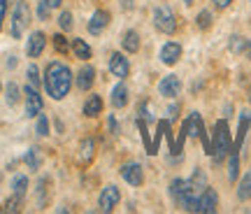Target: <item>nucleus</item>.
<instances>
[{"instance_id":"f03ea898","label":"nucleus","mask_w":251,"mask_h":214,"mask_svg":"<svg viewBox=\"0 0 251 214\" xmlns=\"http://www.w3.org/2000/svg\"><path fill=\"white\" fill-rule=\"evenodd\" d=\"M230 154V133L226 121H216L214 128V142H212V156L216 160H224Z\"/></svg>"},{"instance_id":"6e6552de","label":"nucleus","mask_w":251,"mask_h":214,"mask_svg":"<svg viewBox=\"0 0 251 214\" xmlns=\"http://www.w3.org/2000/svg\"><path fill=\"white\" fill-rule=\"evenodd\" d=\"M42 112V98H40V93L33 84H28L26 86V114L28 116H37Z\"/></svg>"},{"instance_id":"7ed1b4c3","label":"nucleus","mask_w":251,"mask_h":214,"mask_svg":"<svg viewBox=\"0 0 251 214\" xmlns=\"http://www.w3.org/2000/svg\"><path fill=\"white\" fill-rule=\"evenodd\" d=\"M153 26L156 30H161L165 35H172L177 30V19H175V12H172L168 5H158L153 9Z\"/></svg>"},{"instance_id":"473e14b6","label":"nucleus","mask_w":251,"mask_h":214,"mask_svg":"<svg viewBox=\"0 0 251 214\" xmlns=\"http://www.w3.org/2000/svg\"><path fill=\"white\" fill-rule=\"evenodd\" d=\"M51 40H54V47L58 49V52H68V42H65V37L63 35H54Z\"/></svg>"},{"instance_id":"412c9836","label":"nucleus","mask_w":251,"mask_h":214,"mask_svg":"<svg viewBox=\"0 0 251 214\" xmlns=\"http://www.w3.org/2000/svg\"><path fill=\"white\" fill-rule=\"evenodd\" d=\"M237 198H240V200H251V170L242 177V182H240Z\"/></svg>"},{"instance_id":"c756f323","label":"nucleus","mask_w":251,"mask_h":214,"mask_svg":"<svg viewBox=\"0 0 251 214\" xmlns=\"http://www.w3.org/2000/svg\"><path fill=\"white\" fill-rule=\"evenodd\" d=\"M28 81L33 84V86H40V70H37V65L33 63V65H28Z\"/></svg>"},{"instance_id":"0eeeda50","label":"nucleus","mask_w":251,"mask_h":214,"mask_svg":"<svg viewBox=\"0 0 251 214\" xmlns=\"http://www.w3.org/2000/svg\"><path fill=\"white\" fill-rule=\"evenodd\" d=\"M109 72L114 75V77H119V80H124V77H128V72H130V65H128V58H126L124 54H112L109 56Z\"/></svg>"},{"instance_id":"1a4fd4ad","label":"nucleus","mask_w":251,"mask_h":214,"mask_svg":"<svg viewBox=\"0 0 251 214\" xmlns=\"http://www.w3.org/2000/svg\"><path fill=\"white\" fill-rule=\"evenodd\" d=\"M158 91H161V96L165 98H175V96H179L181 91V81L177 75H168V77H163L161 84H158Z\"/></svg>"},{"instance_id":"f704fd0d","label":"nucleus","mask_w":251,"mask_h":214,"mask_svg":"<svg viewBox=\"0 0 251 214\" xmlns=\"http://www.w3.org/2000/svg\"><path fill=\"white\" fill-rule=\"evenodd\" d=\"M5 12H7V0H0V28H2V19H5Z\"/></svg>"},{"instance_id":"58836bf2","label":"nucleus","mask_w":251,"mask_h":214,"mask_svg":"<svg viewBox=\"0 0 251 214\" xmlns=\"http://www.w3.org/2000/svg\"><path fill=\"white\" fill-rule=\"evenodd\" d=\"M109 128H112L114 133H117V131H119V128H117V121H114V116H109Z\"/></svg>"},{"instance_id":"2eb2a0df","label":"nucleus","mask_w":251,"mask_h":214,"mask_svg":"<svg viewBox=\"0 0 251 214\" xmlns=\"http://www.w3.org/2000/svg\"><path fill=\"white\" fill-rule=\"evenodd\" d=\"M93 77H96V70H93L91 65H84L79 70V75H77V86H79L81 91H89L91 86H93Z\"/></svg>"},{"instance_id":"f257e3e1","label":"nucleus","mask_w":251,"mask_h":214,"mask_svg":"<svg viewBox=\"0 0 251 214\" xmlns=\"http://www.w3.org/2000/svg\"><path fill=\"white\" fill-rule=\"evenodd\" d=\"M72 86V72L61 61H54L47 65L45 72V89L54 100H63Z\"/></svg>"},{"instance_id":"39448f33","label":"nucleus","mask_w":251,"mask_h":214,"mask_svg":"<svg viewBox=\"0 0 251 214\" xmlns=\"http://www.w3.org/2000/svg\"><path fill=\"white\" fill-rule=\"evenodd\" d=\"M121 177H124L130 187H140L144 182V170L140 163H126L124 168H121Z\"/></svg>"},{"instance_id":"dca6fc26","label":"nucleus","mask_w":251,"mask_h":214,"mask_svg":"<svg viewBox=\"0 0 251 214\" xmlns=\"http://www.w3.org/2000/svg\"><path fill=\"white\" fill-rule=\"evenodd\" d=\"M121 47H124L126 54H135L140 49V35L135 30H126L124 37H121Z\"/></svg>"},{"instance_id":"9d476101","label":"nucleus","mask_w":251,"mask_h":214,"mask_svg":"<svg viewBox=\"0 0 251 214\" xmlns=\"http://www.w3.org/2000/svg\"><path fill=\"white\" fill-rule=\"evenodd\" d=\"M45 45H47V37L42 30H35L33 35L28 37V45H26V54L30 58H37L40 54L45 52Z\"/></svg>"},{"instance_id":"5701e85b","label":"nucleus","mask_w":251,"mask_h":214,"mask_svg":"<svg viewBox=\"0 0 251 214\" xmlns=\"http://www.w3.org/2000/svg\"><path fill=\"white\" fill-rule=\"evenodd\" d=\"M26 188H28V177H24V175H17V177L12 179V191H14V196H17V198H24V196H26Z\"/></svg>"},{"instance_id":"4c0bfd02","label":"nucleus","mask_w":251,"mask_h":214,"mask_svg":"<svg viewBox=\"0 0 251 214\" xmlns=\"http://www.w3.org/2000/svg\"><path fill=\"white\" fill-rule=\"evenodd\" d=\"M121 7H124L126 12H130V9H133V0H121Z\"/></svg>"},{"instance_id":"7c9ffc66","label":"nucleus","mask_w":251,"mask_h":214,"mask_svg":"<svg viewBox=\"0 0 251 214\" xmlns=\"http://www.w3.org/2000/svg\"><path fill=\"white\" fill-rule=\"evenodd\" d=\"M37 135H49V119L45 114H37Z\"/></svg>"},{"instance_id":"f8f14e48","label":"nucleus","mask_w":251,"mask_h":214,"mask_svg":"<svg viewBox=\"0 0 251 214\" xmlns=\"http://www.w3.org/2000/svg\"><path fill=\"white\" fill-rule=\"evenodd\" d=\"M216 207H219V193H216L214 188L207 187L202 191V196H200V212L212 214V212H216Z\"/></svg>"},{"instance_id":"bb28decb","label":"nucleus","mask_w":251,"mask_h":214,"mask_svg":"<svg viewBox=\"0 0 251 214\" xmlns=\"http://www.w3.org/2000/svg\"><path fill=\"white\" fill-rule=\"evenodd\" d=\"M247 128H249V116L244 114L242 119H240V133H237V140H235V149L240 152V147H242V140L244 135H247Z\"/></svg>"},{"instance_id":"4468645a","label":"nucleus","mask_w":251,"mask_h":214,"mask_svg":"<svg viewBox=\"0 0 251 214\" xmlns=\"http://www.w3.org/2000/svg\"><path fill=\"white\" fill-rule=\"evenodd\" d=\"M179 58H181V45H177V42H168V45H163L161 61L165 63V65H175Z\"/></svg>"},{"instance_id":"f3484780","label":"nucleus","mask_w":251,"mask_h":214,"mask_svg":"<svg viewBox=\"0 0 251 214\" xmlns=\"http://www.w3.org/2000/svg\"><path fill=\"white\" fill-rule=\"evenodd\" d=\"M126 103H128V86H126V81H119L117 86L112 89V105L126 107Z\"/></svg>"},{"instance_id":"20e7f679","label":"nucleus","mask_w":251,"mask_h":214,"mask_svg":"<svg viewBox=\"0 0 251 214\" xmlns=\"http://www.w3.org/2000/svg\"><path fill=\"white\" fill-rule=\"evenodd\" d=\"M28 24H30V9H28L26 2H17L14 5V14H12V35L21 37L24 30L28 28Z\"/></svg>"},{"instance_id":"c9c22d12","label":"nucleus","mask_w":251,"mask_h":214,"mask_svg":"<svg viewBox=\"0 0 251 214\" xmlns=\"http://www.w3.org/2000/svg\"><path fill=\"white\" fill-rule=\"evenodd\" d=\"M212 2H214L219 9H226L228 5H230V2H233V0H212Z\"/></svg>"},{"instance_id":"9b49d317","label":"nucleus","mask_w":251,"mask_h":214,"mask_svg":"<svg viewBox=\"0 0 251 214\" xmlns=\"http://www.w3.org/2000/svg\"><path fill=\"white\" fill-rule=\"evenodd\" d=\"M109 24V14L105 9H98V12H93V17L89 19V33L91 35H100Z\"/></svg>"},{"instance_id":"c85d7f7f","label":"nucleus","mask_w":251,"mask_h":214,"mask_svg":"<svg viewBox=\"0 0 251 214\" xmlns=\"http://www.w3.org/2000/svg\"><path fill=\"white\" fill-rule=\"evenodd\" d=\"M198 28H200V30H207V28L212 26V12H207V9H202V12H200V14H198Z\"/></svg>"},{"instance_id":"a19ab883","label":"nucleus","mask_w":251,"mask_h":214,"mask_svg":"<svg viewBox=\"0 0 251 214\" xmlns=\"http://www.w3.org/2000/svg\"><path fill=\"white\" fill-rule=\"evenodd\" d=\"M184 5H193V0H184Z\"/></svg>"},{"instance_id":"ea45409f","label":"nucleus","mask_w":251,"mask_h":214,"mask_svg":"<svg viewBox=\"0 0 251 214\" xmlns=\"http://www.w3.org/2000/svg\"><path fill=\"white\" fill-rule=\"evenodd\" d=\"M244 54H247V58H251V42H247V49H244Z\"/></svg>"},{"instance_id":"2f4dec72","label":"nucleus","mask_w":251,"mask_h":214,"mask_svg":"<svg viewBox=\"0 0 251 214\" xmlns=\"http://www.w3.org/2000/svg\"><path fill=\"white\" fill-rule=\"evenodd\" d=\"M58 26H61L63 30H70V28L75 26V21H72V14H70V12H63L61 17H58Z\"/></svg>"},{"instance_id":"a878e982","label":"nucleus","mask_w":251,"mask_h":214,"mask_svg":"<svg viewBox=\"0 0 251 214\" xmlns=\"http://www.w3.org/2000/svg\"><path fill=\"white\" fill-rule=\"evenodd\" d=\"M5 93H7L5 98H7V103H9V105H17V103H19V98H21V96H19L21 91H19V86H17V84H14V81H9V84H7V89H5Z\"/></svg>"},{"instance_id":"6ab92c4d","label":"nucleus","mask_w":251,"mask_h":214,"mask_svg":"<svg viewBox=\"0 0 251 214\" xmlns=\"http://www.w3.org/2000/svg\"><path fill=\"white\" fill-rule=\"evenodd\" d=\"M186 191H188V182L186 179H175L170 184V196L175 198V203H179L181 198L186 196Z\"/></svg>"},{"instance_id":"cd10ccee","label":"nucleus","mask_w":251,"mask_h":214,"mask_svg":"<svg viewBox=\"0 0 251 214\" xmlns=\"http://www.w3.org/2000/svg\"><path fill=\"white\" fill-rule=\"evenodd\" d=\"M244 49H247V40L240 35H233L230 37V52L233 54H244Z\"/></svg>"},{"instance_id":"4be33fe9","label":"nucleus","mask_w":251,"mask_h":214,"mask_svg":"<svg viewBox=\"0 0 251 214\" xmlns=\"http://www.w3.org/2000/svg\"><path fill=\"white\" fill-rule=\"evenodd\" d=\"M237 172H240V154H237V149H233V152H230V160H228V179L235 182V179H237Z\"/></svg>"},{"instance_id":"423d86ee","label":"nucleus","mask_w":251,"mask_h":214,"mask_svg":"<svg viewBox=\"0 0 251 214\" xmlns=\"http://www.w3.org/2000/svg\"><path fill=\"white\" fill-rule=\"evenodd\" d=\"M119 200H121L119 188L114 187V184H109V187L105 188L102 193H100V200H98V203H100V210H102V212H112V210L119 205Z\"/></svg>"},{"instance_id":"aec40b11","label":"nucleus","mask_w":251,"mask_h":214,"mask_svg":"<svg viewBox=\"0 0 251 214\" xmlns=\"http://www.w3.org/2000/svg\"><path fill=\"white\" fill-rule=\"evenodd\" d=\"M72 52H75V56L79 58V61H89L91 58V47L84 42V40H72Z\"/></svg>"},{"instance_id":"393cba45","label":"nucleus","mask_w":251,"mask_h":214,"mask_svg":"<svg viewBox=\"0 0 251 214\" xmlns=\"http://www.w3.org/2000/svg\"><path fill=\"white\" fill-rule=\"evenodd\" d=\"M26 165L28 168H33V170H37L40 168V165H42V156H40V149H35V147H33V149H30V152L26 154Z\"/></svg>"},{"instance_id":"72a5a7b5","label":"nucleus","mask_w":251,"mask_h":214,"mask_svg":"<svg viewBox=\"0 0 251 214\" xmlns=\"http://www.w3.org/2000/svg\"><path fill=\"white\" fill-rule=\"evenodd\" d=\"M49 9H51V7H49L45 0H42V2L37 5V17H40V19H49Z\"/></svg>"},{"instance_id":"a211bd4d","label":"nucleus","mask_w":251,"mask_h":214,"mask_svg":"<svg viewBox=\"0 0 251 214\" xmlns=\"http://www.w3.org/2000/svg\"><path fill=\"white\" fill-rule=\"evenodd\" d=\"M100 112H102V98H100V96H89V100L84 103V114L98 116Z\"/></svg>"},{"instance_id":"b1692460","label":"nucleus","mask_w":251,"mask_h":214,"mask_svg":"<svg viewBox=\"0 0 251 214\" xmlns=\"http://www.w3.org/2000/svg\"><path fill=\"white\" fill-rule=\"evenodd\" d=\"M93 149H96L93 140H84V142H81V156H79V163H81V165L91 163V159H93Z\"/></svg>"},{"instance_id":"e433bc0d","label":"nucleus","mask_w":251,"mask_h":214,"mask_svg":"<svg viewBox=\"0 0 251 214\" xmlns=\"http://www.w3.org/2000/svg\"><path fill=\"white\" fill-rule=\"evenodd\" d=\"M45 2H47V5H49L51 9H56V7H61V5H63V0H45Z\"/></svg>"},{"instance_id":"ddd939ff","label":"nucleus","mask_w":251,"mask_h":214,"mask_svg":"<svg viewBox=\"0 0 251 214\" xmlns=\"http://www.w3.org/2000/svg\"><path fill=\"white\" fill-rule=\"evenodd\" d=\"M207 188V177H205V172L202 170H196L193 172V177L188 179V191L186 193H191V196H202V191Z\"/></svg>"}]
</instances>
